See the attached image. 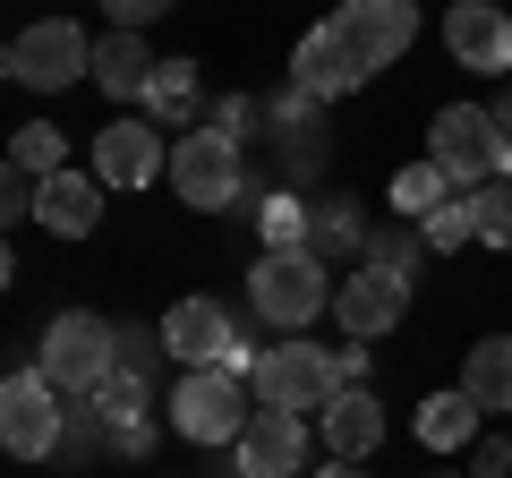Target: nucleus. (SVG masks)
<instances>
[{
    "mask_svg": "<svg viewBox=\"0 0 512 478\" xmlns=\"http://www.w3.org/2000/svg\"><path fill=\"white\" fill-rule=\"evenodd\" d=\"M444 52H453L461 69H478V77H504L512 69V9H495V0H453V9H444Z\"/></svg>",
    "mask_w": 512,
    "mask_h": 478,
    "instance_id": "nucleus-13",
    "label": "nucleus"
},
{
    "mask_svg": "<svg viewBox=\"0 0 512 478\" xmlns=\"http://www.w3.org/2000/svg\"><path fill=\"white\" fill-rule=\"evenodd\" d=\"M376 444H384V402H376L367 385H342V393L325 402V453H333V461H367Z\"/></svg>",
    "mask_w": 512,
    "mask_h": 478,
    "instance_id": "nucleus-17",
    "label": "nucleus"
},
{
    "mask_svg": "<svg viewBox=\"0 0 512 478\" xmlns=\"http://www.w3.org/2000/svg\"><path fill=\"white\" fill-rule=\"evenodd\" d=\"M333 291H342V282H325V257H316V248H265V257L248 265V308L265 316V325H282V333L316 325V316L333 308Z\"/></svg>",
    "mask_w": 512,
    "mask_h": 478,
    "instance_id": "nucleus-1",
    "label": "nucleus"
},
{
    "mask_svg": "<svg viewBox=\"0 0 512 478\" xmlns=\"http://www.w3.org/2000/svg\"><path fill=\"white\" fill-rule=\"evenodd\" d=\"M478 239L512 257V180H487V188H478Z\"/></svg>",
    "mask_w": 512,
    "mask_h": 478,
    "instance_id": "nucleus-31",
    "label": "nucleus"
},
{
    "mask_svg": "<svg viewBox=\"0 0 512 478\" xmlns=\"http://www.w3.org/2000/svg\"><path fill=\"white\" fill-rule=\"evenodd\" d=\"M495 120H504V137H512V94H504V103H495Z\"/></svg>",
    "mask_w": 512,
    "mask_h": 478,
    "instance_id": "nucleus-38",
    "label": "nucleus"
},
{
    "mask_svg": "<svg viewBox=\"0 0 512 478\" xmlns=\"http://www.w3.org/2000/svg\"><path fill=\"white\" fill-rule=\"evenodd\" d=\"M171 427H180L188 444H239L248 436V376L239 368H180V385H171Z\"/></svg>",
    "mask_w": 512,
    "mask_h": 478,
    "instance_id": "nucleus-3",
    "label": "nucleus"
},
{
    "mask_svg": "<svg viewBox=\"0 0 512 478\" xmlns=\"http://www.w3.org/2000/svg\"><path fill=\"white\" fill-rule=\"evenodd\" d=\"M197 103H205L197 60H163V69H154V86H146V111L163 120V129H197Z\"/></svg>",
    "mask_w": 512,
    "mask_h": 478,
    "instance_id": "nucleus-22",
    "label": "nucleus"
},
{
    "mask_svg": "<svg viewBox=\"0 0 512 478\" xmlns=\"http://www.w3.org/2000/svg\"><path fill=\"white\" fill-rule=\"evenodd\" d=\"M171 188H180V205H197V214H231L239 188H248L239 137H222L214 120H205V129H188L180 146H171Z\"/></svg>",
    "mask_w": 512,
    "mask_h": 478,
    "instance_id": "nucleus-5",
    "label": "nucleus"
},
{
    "mask_svg": "<svg viewBox=\"0 0 512 478\" xmlns=\"http://www.w3.org/2000/svg\"><path fill=\"white\" fill-rule=\"evenodd\" d=\"M214 129H222V137L265 129V103H256V94H222V103H214Z\"/></svg>",
    "mask_w": 512,
    "mask_h": 478,
    "instance_id": "nucleus-33",
    "label": "nucleus"
},
{
    "mask_svg": "<svg viewBox=\"0 0 512 478\" xmlns=\"http://www.w3.org/2000/svg\"><path fill=\"white\" fill-rule=\"evenodd\" d=\"M256 402L265 410H325L333 393H342V368H333V350H316V342H274V350H256Z\"/></svg>",
    "mask_w": 512,
    "mask_h": 478,
    "instance_id": "nucleus-6",
    "label": "nucleus"
},
{
    "mask_svg": "<svg viewBox=\"0 0 512 478\" xmlns=\"http://www.w3.org/2000/svg\"><path fill=\"white\" fill-rule=\"evenodd\" d=\"M0 69L18 77V86H35V94H60V86H77V77H94V43L77 35L69 18H43V26H26V35H9Z\"/></svg>",
    "mask_w": 512,
    "mask_h": 478,
    "instance_id": "nucleus-9",
    "label": "nucleus"
},
{
    "mask_svg": "<svg viewBox=\"0 0 512 478\" xmlns=\"http://www.w3.org/2000/svg\"><path fill=\"white\" fill-rule=\"evenodd\" d=\"M316 478H367V470H359V461H325V470H316Z\"/></svg>",
    "mask_w": 512,
    "mask_h": 478,
    "instance_id": "nucleus-37",
    "label": "nucleus"
},
{
    "mask_svg": "<svg viewBox=\"0 0 512 478\" xmlns=\"http://www.w3.org/2000/svg\"><path fill=\"white\" fill-rule=\"evenodd\" d=\"M461 393H470L478 410H512V342L495 333V342H470V359H461Z\"/></svg>",
    "mask_w": 512,
    "mask_h": 478,
    "instance_id": "nucleus-23",
    "label": "nucleus"
},
{
    "mask_svg": "<svg viewBox=\"0 0 512 478\" xmlns=\"http://www.w3.org/2000/svg\"><path fill=\"white\" fill-rule=\"evenodd\" d=\"M291 86L308 94V103H342V94H359V86H367L359 52L342 43V26H333V18L299 35V52H291Z\"/></svg>",
    "mask_w": 512,
    "mask_h": 478,
    "instance_id": "nucleus-14",
    "label": "nucleus"
},
{
    "mask_svg": "<svg viewBox=\"0 0 512 478\" xmlns=\"http://www.w3.org/2000/svg\"><path fill=\"white\" fill-rule=\"evenodd\" d=\"M333 368H342V385H367V342H342V350H333Z\"/></svg>",
    "mask_w": 512,
    "mask_h": 478,
    "instance_id": "nucleus-36",
    "label": "nucleus"
},
{
    "mask_svg": "<svg viewBox=\"0 0 512 478\" xmlns=\"http://www.w3.org/2000/svg\"><path fill=\"white\" fill-rule=\"evenodd\" d=\"M231 470L239 478H299V470H308V419H299V410H265V402H256L248 436L231 444Z\"/></svg>",
    "mask_w": 512,
    "mask_h": 478,
    "instance_id": "nucleus-12",
    "label": "nucleus"
},
{
    "mask_svg": "<svg viewBox=\"0 0 512 478\" xmlns=\"http://www.w3.org/2000/svg\"><path fill=\"white\" fill-rule=\"evenodd\" d=\"M333 26H342V43L359 52V69H393V60L419 43V0H342L333 9Z\"/></svg>",
    "mask_w": 512,
    "mask_h": 478,
    "instance_id": "nucleus-10",
    "label": "nucleus"
},
{
    "mask_svg": "<svg viewBox=\"0 0 512 478\" xmlns=\"http://www.w3.org/2000/svg\"><path fill=\"white\" fill-rule=\"evenodd\" d=\"M171 359V342H163V325H120V368L128 376H146L154 385V368Z\"/></svg>",
    "mask_w": 512,
    "mask_h": 478,
    "instance_id": "nucleus-30",
    "label": "nucleus"
},
{
    "mask_svg": "<svg viewBox=\"0 0 512 478\" xmlns=\"http://www.w3.org/2000/svg\"><path fill=\"white\" fill-rule=\"evenodd\" d=\"M163 171H171V154H163V129L154 120H111L94 137V180L103 188H154Z\"/></svg>",
    "mask_w": 512,
    "mask_h": 478,
    "instance_id": "nucleus-15",
    "label": "nucleus"
},
{
    "mask_svg": "<svg viewBox=\"0 0 512 478\" xmlns=\"http://www.w3.org/2000/svg\"><path fill=\"white\" fill-rule=\"evenodd\" d=\"M308 248H316V257H350V248H367V222H359V205H350V197L308 205Z\"/></svg>",
    "mask_w": 512,
    "mask_h": 478,
    "instance_id": "nucleus-24",
    "label": "nucleus"
},
{
    "mask_svg": "<svg viewBox=\"0 0 512 478\" xmlns=\"http://www.w3.org/2000/svg\"><path fill=\"white\" fill-rule=\"evenodd\" d=\"M103 444H120V427L103 419V402H77V410H69V436H60V453H103Z\"/></svg>",
    "mask_w": 512,
    "mask_h": 478,
    "instance_id": "nucleus-32",
    "label": "nucleus"
},
{
    "mask_svg": "<svg viewBox=\"0 0 512 478\" xmlns=\"http://www.w3.org/2000/svg\"><path fill=\"white\" fill-rule=\"evenodd\" d=\"M94 402H103V419L120 427V453H128V461H137V453H146V444H154V385H146V376L111 368Z\"/></svg>",
    "mask_w": 512,
    "mask_h": 478,
    "instance_id": "nucleus-19",
    "label": "nucleus"
},
{
    "mask_svg": "<svg viewBox=\"0 0 512 478\" xmlns=\"http://www.w3.org/2000/svg\"><path fill=\"white\" fill-rule=\"evenodd\" d=\"M163 342H171V359H180V368H239V376H256V350L239 342L231 308H222V299H205V291H188L180 308H163Z\"/></svg>",
    "mask_w": 512,
    "mask_h": 478,
    "instance_id": "nucleus-7",
    "label": "nucleus"
},
{
    "mask_svg": "<svg viewBox=\"0 0 512 478\" xmlns=\"http://www.w3.org/2000/svg\"><path fill=\"white\" fill-rule=\"evenodd\" d=\"M154 69H163V60L146 52V35H128V26H111V35L94 43V86H103L111 103H146Z\"/></svg>",
    "mask_w": 512,
    "mask_h": 478,
    "instance_id": "nucleus-18",
    "label": "nucleus"
},
{
    "mask_svg": "<svg viewBox=\"0 0 512 478\" xmlns=\"http://www.w3.org/2000/svg\"><path fill=\"white\" fill-rule=\"evenodd\" d=\"M60 436H69V410H60V385L43 368H18L0 385V444L18 461H60Z\"/></svg>",
    "mask_w": 512,
    "mask_h": 478,
    "instance_id": "nucleus-8",
    "label": "nucleus"
},
{
    "mask_svg": "<svg viewBox=\"0 0 512 478\" xmlns=\"http://www.w3.org/2000/svg\"><path fill=\"white\" fill-rule=\"evenodd\" d=\"M35 368L52 376L60 393H103V376L120 368V325L94 308H60L35 342Z\"/></svg>",
    "mask_w": 512,
    "mask_h": 478,
    "instance_id": "nucleus-2",
    "label": "nucleus"
},
{
    "mask_svg": "<svg viewBox=\"0 0 512 478\" xmlns=\"http://www.w3.org/2000/svg\"><path fill=\"white\" fill-rule=\"evenodd\" d=\"M419 231H427V248H436V257H453L461 239H478V188H453V197H444Z\"/></svg>",
    "mask_w": 512,
    "mask_h": 478,
    "instance_id": "nucleus-26",
    "label": "nucleus"
},
{
    "mask_svg": "<svg viewBox=\"0 0 512 478\" xmlns=\"http://www.w3.org/2000/svg\"><path fill=\"white\" fill-rule=\"evenodd\" d=\"M419 257H427V231H419V222H402V214H393V231H367V265H384V274H419Z\"/></svg>",
    "mask_w": 512,
    "mask_h": 478,
    "instance_id": "nucleus-27",
    "label": "nucleus"
},
{
    "mask_svg": "<svg viewBox=\"0 0 512 478\" xmlns=\"http://www.w3.org/2000/svg\"><path fill=\"white\" fill-rule=\"evenodd\" d=\"M444 197H453V180H444L436 163H410V171H393V214H402V222H427Z\"/></svg>",
    "mask_w": 512,
    "mask_h": 478,
    "instance_id": "nucleus-25",
    "label": "nucleus"
},
{
    "mask_svg": "<svg viewBox=\"0 0 512 478\" xmlns=\"http://www.w3.org/2000/svg\"><path fill=\"white\" fill-rule=\"evenodd\" d=\"M470 470H478V478H512V444H495V436H487V444L470 453Z\"/></svg>",
    "mask_w": 512,
    "mask_h": 478,
    "instance_id": "nucleus-35",
    "label": "nucleus"
},
{
    "mask_svg": "<svg viewBox=\"0 0 512 478\" xmlns=\"http://www.w3.org/2000/svg\"><path fill=\"white\" fill-rule=\"evenodd\" d=\"M163 9H171V0H103V18H111V26H128V35H146Z\"/></svg>",
    "mask_w": 512,
    "mask_h": 478,
    "instance_id": "nucleus-34",
    "label": "nucleus"
},
{
    "mask_svg": "<svg viewBox=\"0 0 512 478\" xmlns=\"http://www.w3.org/2000/svg\"><path fill=\"white\" fill-rule=\"evenodd\" d=\"M402 316H410V282L384 274V265H359V274H342V291H333V325H342L350 342H384Z\"/></svg>",
    "mask_w": 512,
    "mask_h": 478,
    "instance_id": "nucleus-11",
    "label": "nucleus"
},
{
    "mask_svg": "<svg viewBox=\"0 0 512 478\" xmlns=\"http://www.w3.org/2000/svg\"><path fill=\"white\" fill-rule=\"evenodd\" d=\"M265 129H282V163L291 171H316L325 163V137H316V103L299 86H282L274 103H265Z\"/></svg>",
    "mask_w": 512,
    "mask_h": 478,
    "instance_id": "nucleus-20",
    "label": "nucleus"
},
{
    "mask_svg": "<svg viewBox=\"0 0 512 478\" xmlns=\"http://www.w3.org/2000/svg\"><path fill=\"white\" fill-rule=\"evenodd\" d=\"M35 222L52 239H86L94 222H103V180H94V171H52V180L35 188Z\"/></svg>",
    "mask_w": 512,
    "mask_h": 478,
    "instance_id": "nucleus-16",
    "label": "nucleus"
},
{
    "mask_svg": "<svg viewBox=\"0 0 512 478\" xmlns=\"http://www.w3.org/2000/svg\"><path fill=\"white\" fill-rule=\"evenodd\" d=\"M478 419H487V410H478L470 393H427L419 402V444L427 453H461V444H478Z\"/></svg>",
    "mask_w": 512,
    "mask_h": 478,
    "instance_id": "nucleus-21",
    "label": "nucleus"
},
{
    "mask_svg": "<svg viewBox=\"0 0 512 478\" xmlns=\"http://www.w3.org/2000/svg\"><path fill=\"white\" fill-rule=\"evenodd\" d=\"M504 120L478 103H444L436 120H427V163L444 171L453 188H478V180H504Z\"/></svg>",
    "mask_w": 512,
    "mask_h": 478,
    "instance_id": "nucleus-4",
    "label": "nucleus"
},
{
    "mask_svg": "<svg viewBox=\"0 0 512 478\" xmlns=\"http://www.w3.org/2000/svg\"><path fill=\"white\" fill-rule=\"evenodd\" d=\"M60 154H69V137H60L52 120H35V129H18V137H9V171H26V180H52V171H60Z\"/></svg>",
    "mask_w": 512,
    "mask_h": 478,
    "instance_id": "nucleus-28",
    "label": "nucleus"
},
{
    "mask_svg": "<svg viewBox=\"0 0 512 478\" xmlns=\"http://www.w3.org/2000/svg\"><path fill=\"white\" fill-rule=\"evenodd\" d=\"M256 231H265V248H308V197L274 188V197L256 205Z\"/></svg>",
    "mask_w": 512,
    "mask_h": 478,
    "instance_id": "nucleus-29",
    "label": "nucleus"
}]
</instances>
